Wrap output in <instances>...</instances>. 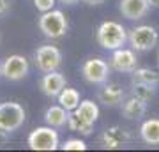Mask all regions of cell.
<instances>
[{
    "label": "cell",
    "instance_id": "20",
    "mask_svg": "<svg viewBox=\"0 0 159 152\" xmlns=\"http://www.w3.org/2000/svg\"><path fill=\"white\" fill-rule=\"evenodd\" d=\"M133 81H142V83L148 85H157L159 83V73L152 71V69L145 67H136L133 71Z\"/></svg>",
    "mask_w": 159,
    "mask_h": 152
},
{
    "label": "cell",
    "instance_id": "2",
    "mask_svg": "<svg viewBox=\"0 0 159 152\" xmlns=\"http://www.w3.org/2000/svg\"><path fill=\"white\" fill-rule=\"evenodd\" d=\"M39 28L46 37L60 39L67 32V20L62 11H46L39 18Z\"/></svg>",
    "mask_w": 159,
    "mask_h": 152
},
{
    "label": "cell",
    "instance_id": "21",
    "mask_svg": "<svg viewBox=\"0 0 159 152\" xmlns=\"http://www.w3.org/2000/svg\"><path fill=\"white\" fill-rule=\"evenodd\" d=\"M156 94V85L142 83V81H133V96L142 99V101H150Z\"/></svg>",
    "mask_w": 159,
    "mask_h": 152
},
{
    "label": "cell",
    "instance_id": "27",
    "mask_svg": "<svg viewBox=\"0 0 159 152\" xmlns=\"http://www.w3.org/2000/svg\"><path fill=\"white\" fill-rule=\"evenodd\" d=\"M83 2L90 4V6H99V4H102V2H104V0H83Z\"/></svg>",
    "mask_w": 159,
    "mask_h": 152
},
{
    "label": "cell",
    "instance_id": "3",
    "mask_svg": "<svg viewBox=\"0 0 159 152\" xmlns=\"http://www.w3.org/2000/svg\"><path fill=\"white\" fill-rule=\"evenodd\" d=\"M127 41L133 50L136 51H150L156 48L159 41V34L157 30L150 25H140V27H134L127 35Z\"/></svg>",
    "mask_w": 159,
    "mask_h": 152
},
{
    "label": "cell",
    "instance_id": "22",
    "mask_svg": "<svg viewBox=\"0 0 159 152\" xmlns=\"http://www.w3.org/2000/svg\"><path fill=\"white\" fill-rule=\"evenodd\" d=\"M87 145L83 140L80 138H71V140H66V143L62 145V150H85Z\"/></svg>",
    "mask_w": 159,
    "mask_h": 152
},
{
    "label": "cell",
    "instance_id": "26",
    "mask_svg": "<svg viewBox=\"0 0 159 152\" xmlns=\"http://www.w3.org/2000/svg\"><path fill=\"white\" fill-rule=\"evenodd\" d=\"M58 2H62L66 6H74V4H78L80 0H58Z\"/></svg>",
    "mask_w": 159,
    "mask_h": 152
},
{
    "label": "cell",
    "instance_id": "23",
    "mask_svg": "<svg viewBox=\"0 0 159 152\" xmlns=\"http://www.w3.org/2000/svg\"><path fill=\"white\" fill-rule=\"evenodd\" d=\"M34 6L39 12H46V11H51L53 9L55 0H34Z\"/></svg>",
    "mask_w": 159,
    "mask_h": 152
},
{
    "label": "cell",
    "instance_id": "6",
    "mask_svg": "<svg viewBox=\"0 0 159 152\" xmlns=\"http://www.w3.org/2000/svg\"><path fill=\"white\" fill-rule=\"evenodd\" d=\"M34 60L35 66L41 73H51V71H57L62 64V53L57 46H39L34 53Z\"/></svg>",
    "mask_w": 159,
    "mask_h": 152
},
{
    "label": "cell",
    "instance_id": "25",
    "mask_svg": "<svg viewBox=\"0 0 159 152\" xmlns=\"http://www.w3.org/2000/svg\"><path fill=\"white\" fill-rule=\"evenodd\" d=\"M7 135H9L7 131H2V129H0V145H4V143L7 141Z\"/></svg>",
    "mask_w": 159,
    "mask_h": 152
},
{
    "label": "cell",
    "instance_id": "28",
    "mask_svg": "<svg viewBox=\"0 0 159 152\" xmlns=\"http://www.w3.org/2000/svg\"><path fill=\"white\" fill-rule=\"evenodd\" d=\"M148 4L152 7H159V0H148Z\"/></svg>",
    "mask_w": 159,
    "mask_h": 152
},
{
    "label": "cell",
    "instance_id": "4",
    "mask_svg": "<svg viewBox=\"0 0 159 152\" xmlns=\"http://www.w3.org/2000/svg\"><path fill=\"white\" fill-rule=\"evenodd\" d=\"M25 122V110L18 103H0V129L12 133Z\"/></svg>",
    "mask_w": 159,
    "mask_h": 152
},
{
    "label": "cell",
    "instance_id": "8",
    "mask_svg": "<svg viewBox=\"0 0 159 152\" xmlns=\"http://www.w3.org/2000/svg\"><path fill=\"white\" fill-rule=\"evenodd\" d=\"M29 74V60L23 55H11L2 64V76H6L11 81L23 80Z\"/></svg>",
    "mask_w": 159,
    "mask_h": 152
},
{
    "label": "cell",
    "instance_id": "18",
    "mask_svg": "<svg viewBox=\"0 0 159 152\" xmlns=\"http://www.w3.org/2000/svg\"><path fill=\"white\" fill-rule=\"evenodd\" d=\"M57 99H58V104L60 106H64L67 112H73L80 104V92L76 89H66L64 87L62 92L57 96Z\"/></svg>",
    "mask_w": 159,
    "mask_h": 152
},
{
    "label": "cell",
    "instance_id": "12",
    "mask_svg": "<svg viewBox=\"0 0 159 152\" xmlns=\"http://www.w3.org/2000/svg\"><path fill=\"white\" fill-rule=\"evenodd\" d=\"M129 138H131V136L127 135L122 127L113 126V127H108V129L102 133L101 143H102L104 149H119V147H122L124 143H127Z\"/></svg>",
    "mask_w": 159,
    "mask_h": 152
},
{
    "label": "cell",
    "instance_id": "9",
    "mask_svg": "<svg viewBox=\"0 0 159 152\" xmlns=\"http://www.w3.org/2000/svg\"><path fill=\"white\" fill-rule=\"evenodd\" d=\"M110 66L119 71V73H133L138 67V58L133 50H125V48H117L111 53L110 58Z\"/></svg>",
    "mask_w": 159,
    "mask_h": 152
},
{
    "label": "cell",
    "instance_id": "11",
    "mask_svg": "<svg viewBox=\"0 0 159 152\" xmlns=\"http://www.w3.org/2000/svg\"><path fill=\"white\" fill-rule=\"evenodd\" d=\"M148 9V0H120V12L127 20H142L147 16Z\"/></svg>",
    "mask_w": 159,
    "mask_h": 152
},
{
    "label": "cell",
    "instance_id": "1",
    "mask_svg": "<svg viewBox=\"0 0 159 152\" xmlns=\"http://www.w3.org/2000/svg\"><path fill=\"white\" fill-rule=\"evenodd\" d=\"M96 39L101 48L113 51L127 43V32L117 21H102L96 32Z\"/></svg>",
    "mask_w": 159,
    "mask_h": 152
},
{
    "label": "cell",
    "instance_id": "29",
    "mask_svg": "<svg viewBox=\"0 0 159 152\" xmlns=\"http://www.w3.org/2000/svg\"><path fill=\"white\" fill-rule=\"evenodd\" d=\"M0 76H2V67H0Z\"/></svg>",
    "mask_w": 159,
    "mask_h": 152
},
{
    "label": "cell",
    "instance_id": "15",
    "mask_svg": "<svg viewBox=\"0 0 159 152\" xmlns=\"http://www.w3.org/2000/svg\"><path fill=\"white\" fill-rule=\"evenodd\" d=\"M145 112H147V103L134 96L125 99L124 104H122V115L125 118H140L145 115Z\"/></svg>",
    "mask_w": 159,
    "mask_h": 152
},
{
    "label": "cell",
    "instance_id": "5",
    "mask_svg": "<svg viewBox=\"0 0 159 152\" xmlns=\"http://www.w3.org/2000/svg\"><path fill=\"white\" fill-rule=\"evenodd\" d=\"M27 141L32 150H55L58 147V133L51 126L35 127Z\"/></svg>",
    "mask_w": 159,
    "mask_h": 152
},
{
    "label": "cell",
    "instance_id": "14",
    "mask_svg": "<svg viewBox=\"0 0 159 152\" xmlns=\"http://www.w3.org/2000/svg\"><path fill=\"white\" fill-rule=\"evenodd\" d=\"M99 99L106 106H117V104H120V103L124 101V90L117 83L104 85L101 89V92H99Z\"/></svg>",
    "mask_w": 159,
    "mask_h": 152
},
{
    "label": "cell",
    "instance_id": "24",
    "mask_svg": "<svg viewBox=\"0 0 159 152\" xmlns=\"http://www.w3.org/2000/svg\"><path fill=\"white\" fill-rule=\"evenodd\" d=\"M11 9V0H0V18H4Z\"/></svg>",
    "mask_w": 159,
    "mask_h": 152
},
{
    "label": "cell",
    "instance_id": "16",
    "mask_svg": "<svg viewBox=\"0 0 159 152\" xmlns=\"http://www.w3.org/2000/svg\"><path fill=\"white\" fill-rule=\"evenodd\" d=\"M142 140L148 145H159V118H148L140 127Z\"/></svg>",
    "mask_w": 159,
    "mask_h": 152
},
{
    "label": "cell",
    "instance_id": "17",
    "mask_svg": "<svg viewBox=\"0 0 159 152\" xmlns=\"http://www.w3.org/2000/svg\"><path fill=\"white\" fill-rule=\"evenodd\" d=\"M76 115H80L81 118H85L87 122H90V124H96L97 117H99V106H97L94 101L90 99H87V101H81L78 104L76 110H73Z\"/></svg>",
    "mask_w": 159,
    "mask_h": 152
},
{
    "label": "cell",
    "instance_id": "7",
    "mask_svg": "<svg viewBox=\"0 0 159 152\" xmlns=\"http://www.w3.org/2000/svg\"><path fill=\"white\" fill-rule=\"evenodd\" d=\"M81 74L83 78L92 85H104L110 76V66L102 58H89L81 66Z\"/></svg>",
    "mask_w": 159,
    "mask_h": 152
},
{
    "label": "cell",
    "instance_id": "19",
    "mask_svg": "<svg viewBox=\"0 0 159 152\" xmlns=\"http://www.w3.org/2000/svg\"><path fill=\"white\" fill-rule=\"evenodd\" d=\"M67 126H69V129L76 131V133H81V135H92V131H94V124L87 122L85 118H81L74 112H69Z\"/></svg>",
    "mask_w": 159,
    "mask_h": 152
},
{
    "label": "cell",
    "instance_id": "13",
    "mask_svg": "<svg viewBox=\"0 0 159 152\" xmlns=\"http://www.w3.org/2000/svg\"><path fill=\"white\" fill-rule=\"evenodd\" d=\"M44 120L46 124L51 126V127H64V126H67L69 112L64 106H60V104H53V106H50L46 110Z\"/></svg>",
    "mask_w": 159,
    "mask_h": 152
},
{
    "label": "cell",
    "instance_id": "10",
    "mask_svg": "<svg viewBox=\"0 0 159 152\" xmlns=\"http://www.w3.org/2000/svg\"><path fill=\"white\" fill-rule=\"evenodd\" d=\"M39 87L43 90V94L48 97H57L62 89L66 87V78L64 74H60L58 71H51V73H46L39 81Z\"/></svg>",
    "mask_w": 159,
    "mask_h": 152
}]
</instances>
